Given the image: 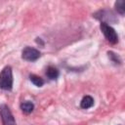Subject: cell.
I'll return each instance as SVG.
<instances>
[{"mask_svg":"<svg viewBox=\"0 0 125 125\" xmlns=\"http://www.w3.org/2000/svg\"><path fill=\"white\" fill-rule=\"evenodd\" d=\"M0 88L11 91L13 88V72L11 66H5L0 73Z\"/></svg>","mask_w":125,"mask_h":125,"instance_id":"1","label":"cell"},{"mask_svg":"<svg viewBox=\"0 0 125 125\" xmlns=\"http://www.w3.org/2000/svg\"><path fill=\"white\" fill-rule=\"evenodd\" d=\"M100 28L109 43L116 44L118 42V35H117L116 31L110 25H108L105 22H102L100 25Z\"/></svg>","mask_w":125,"mask_h":125,"instance_id":"2","label":"cell"},{"mask_svg":"<svg viewBox=\"0 0 125 125\" xmlns=\"http://www.w3.org/2000/svg\"><path fill=\"white\" fill-rule=\"evenodd\" d=\"M0 116L2 119L3 125H17L14 115L12 114L10 108L6 104L0 105Z\"/></svg>","mask_w":125,"mask_h":125,"instance_id":"3","label":"cell"},{"mask_svg":"<svg viewBox=\"0 0 125 125\" xmlns=\"http://www.w3.org/2000/svg\"><path fill=\"white\" fill-rule=\"evenodd\" d=\"M40 57V52L32 47H25L21 52V58L27 62H34Z\"/></svg>","mask_w":125,"mask_h":125,"instance_id":"4","label":"cell"},{"mask_svg":"<svg viewBox=\"0 0 125 125\" xmlns=\"http://www.w3.org/2000/svg\"><path fill=\"white\" fill-rule=\"evenodd\" d=\"M94 104V99L91 96H85L80 103V106L84 109H88L90 107H92Z\"/></svg>","mask_w":125,"mask_h":125,"instance_id":"5","label":"cell"},{"mask_svg":"<svg viewBox=\"0 0 125 125\" xmlns=\"http://www.w3.org/2000/svg\"><path fill=\"white\" fill-rule=\"evenodd\" d=\"M46 75L51 80L57 79L59 77V70L54 66H48L46 69Z\"/></svg>","mask_w":125,"mask_h":125,"instance_id":"6","label":"cell"},{"mask_svg":"<svg viewBox=\"0 0 125 125\" xmlns=\"http://www.w3.org/2000/svg\"><path fill=\"white\" fill-rule=\"evenodd\" d=\"M33 108H34V104L29 101H25V102H22L21 104V109L22 110V112H24L26 114L31 113Z\"/></svg>","mask_w":125,"mask_h":125,"instance_id":"7","label":"cell"},{"mask_svg":"<svg viewBox=\"0 0 125 125\" xmlns=\"http://www.w3.org/2000/svg\"><path fill=\"white\" fill-rule=\"evenodd\" d=\"M29 79H30V81H31L35 86H37V87H41V86H43V84H44V80H43L41 77H39V76H37V75H35V74H31V75L29 76Z\"/></svg>","mask_w":125,"mask_h":125,"instance_id":"8","label":"cell"},{"mask_svg":"<svg viewBox=\"0 0 125 125\" xmlns=\"http://www.w3.org/2000/svg\"><path fill=\"white\" fill-rule=\"evenodd\" d=\"M114 6H115V9H116L117 13H119L121 16H123L124 12H125V2L122 1V0H119V1L115 2Z\"/></svg>","mask_w":125,"mask_h":125,"instance_id":"9","label":"cell"},{"mask_svg":"<svg viewBox=\"0 0 125 125\" xmlns=\"http://www.w3.org/2000/svg\"><path fill=\"white\" fill-rule=\"evenodd\" d=\"M107 54H108V57L111 59V61L113 62H115V63H121V61H120L119 57L116 54H114L113 52H108Z\"/></svg>","mask_w":125,"mask_h":125,"instance_id":"10","label":"cell"}]
</instances>
